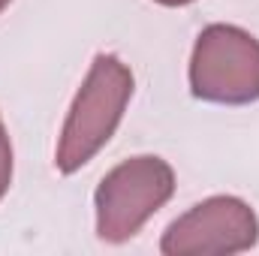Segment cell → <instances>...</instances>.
<instances>
[{"label":"cell","instance_id":"obj_1","mask_svg":"<svg viewBox=\"0 0 259 256\" xmlns=\"http://www.w3.org/2000/svg\"><path fill=\"white\" fill-rule=\"evenodd\" d=\"M136 78L130 66L115 55H97L88 69L69 112H66L55 166L58 172L72 175L88 166L115 136L133 100Z\"/></svg>","mask_w":259,"mask_h":256},{"label":"cell","instance_id":"obj_2","mask_svg":"<svg viewBox=\"0 0 259 256\" xmlns=\"http://www.w3.org/2000/svg\"><path fill=\"white\" fill-rule=\"evenodd\" d=\"M175 193V172L163 157L139 154L115 166L94 193L97 235L109 244L130 241Z\"/></svg>","mask_w":259,"mask_h":256},{"label":"cell","instance_id":"obj_3","mask_svg":"<svg viewBox=\"0 0 259 256\" xmlns=\"http://www.w3.org/2000/svg\"><path fill=\"white\" fill-rule=\"evenodd\" d=\"M190 91L214 106L259 100V39L238 24H208L190 55Z\"/></svg>","mask_w":259,"mask_h":256},{"label":"cell","instance_id":"obj_4","mask_svg":"<svg viewBox=\"0 0 259 256\" xmlns=\"http://www.w3.org/2000/svg\"><path fill=\"white\" fill-rule=\"evenodd\" d=\"M256 241V211L238 196H211L169 223L160 250L166 256H232L253 250Z\"/></svg>","mask_w":259,"mask_h":256},{"label":"cell","instance_id":"obj_5","mask_svg":"<svg viewBox=\"0 0 259 256\" xmlns=\"http://www.w3.org/2000/svg\"><path fill=\"white\" fill-rule=\"evenodd\" d=\"M9 184H12V142H9V133L0 118V199L6 196Z\"/></svg>","mask_w":259,"mask_h":256},{"label":"cell","instance_id":"obj_6","mask_svg":"<svg viewBox=\"0 0 259 256\" xmlns=\"http://www.w3.org/2000/svg\"><path fill=\"white\" fill-rule=\"evenodd\" d=\"M157 3H163V6H187L193 0H157Z\"/></svg>","mask_w":259,"mask_h":256},{"label":"cell","instance_id":"obj_7","mask_svg":"<svg viewBox=\"0 0 259 256\" xmlns=\"http://www.w3.org/2000/svg\"><path fill=\"white\" fill-rule=\"evenodd\" d=\"M6 6H9V0H0V12H3V9H6Z\"/></svg>","mask_w":259,"mask_h":256}]
</instances>
